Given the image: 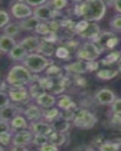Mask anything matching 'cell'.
<instances>
[{"label": "cell", "mask_w": 121, "mask_h": 151, "mask_svg": "<svg viewBox=\"0 0 121 151\" xmlns=\"http://www.w3.org/2000/svg\"><path fill=\"white\" fill-rule=\"evenodd\" d=\"M112 112L121 114V99H116L112 103Z\"/></svg>", "instance_id": "obj_45"}, {"label": "cell", "mask_w": 121, "mask_h": 151, "mask_svg": "<svg viewBox=\"0 0 121 151\" xmlns=\"http://www.w3.org/2000/svg\"><path fill=\"white\" fill-rule=\"evenodd\" d=\"M35 32L40 35H48V34L52 33V30H51L49 24L40 22L35 29Z\"/></svg>", "instance_id": "obj_35"}, {"label": "cell", "mask_w": 121, "mask_h": 151, "mask_svg": "<svg viewBox=\"0 0 121 151\" xmlns=\"http://www.w3.org/2000/svg\"><path fill=\"white\" fill-rule=\"evenodd\" d=\"M25 67L33 73H40L51 65V62L43 55L37 53L27 55L23 61Z\"/></svg>", "instance_id": "obj_3"}, {"label": "cell", "mask_w": 121, "mask_h": 151, "mask_svg": "<svg viewBox=\"0 0 121 151\" xmlns=\"http://www.w3.org/2000/svg\"><path fill=\"white\" fill-rule=\"evenodd\" d=\"M26 146L23 145H14V147L11 148V150H15V151H23V150H27V149L25 147Z\"/></svg>", "instance_id": "obj_51"}, {"label": "cell", "mask_w": 121, "mask_h": 151, "mask_svg": "<svg viewBox=\"0 0 121 151\" xmlns=\"http://www.w3.org/2000/svg\"><path fill=\"white\" fill-rule=\"evenodd\" d=\"M39 150L41 151H56L58 150V148L57 146L54 145V144H51V143H47L45 145L42 146L39 148Z\"/></svg>", "instance_id": "obj_46"}, {"label": "cell", "mask_w": 121, "mask_h": 151, "mask_svg": "<svg viewBox=\"0 0 121 151\" xmlns=\"http://www.w3.org/2000/svg\"><path fill=\"white\" fill-rule=\"evenodd\" d=\"M16 46V42L12 37L3 34L0 37V49L4 52H10L14 46Z\"/></svg>", "instance_id": "obj_19"}, {"label": "cell", "mask_w": 121, "mask_h": 151, "mask_svg": "<svg viewBox=\"0 0 121 151\" xmlns=\"http://www.w3.org/2000/svg\"><path fill=\"white\" fill-rule=\"evenodd\" d=\"M19 109L14 105H8L1 108L0 112V119L4 121L11 122L14 117L18 116Z\"/></svg>", "instance_id": "obj_11"}, {"label": "cell", "mask_w": 121, "mask_h": 151, "mask_svg": "<svg viewBox=\"0 0 121 151\" xmlns=\"http://www.w3.org/2000/svg\"><path fill=\"white\" fill-rule=\"evenodd\" d=\"M20 25L16 23H11L7 24L4 28V33L5 34L10 37H14L19 33L20 30Z\"/></svg>", "instance_id": "obj_33"}, {"label": "cell", "mask_w": 121, "mask_h": 151, "mask_svg": "<svg viewBox=\"0 0 121 151\" xmlns=\"http://www.w3.org/2000/svg\"><path fill=\"white\" fill-rule=\"evenodd\" d=\"M24 1L27 2V4H28L29 6L37 7V6H41V5L44 4L47 0H24Z\"/></svg>", "instance_id": "obj_48"}, {"label": "cell", "mask_w": 121, "mask_h": 151, "mask_svg": "<svg viewBox=\"0 0 121 151\" xmlns=\"http://www.w3.org/2000/svg\"><path fill=\"white\" fill-rule=\"evenodd\" d=\"M0 27L1 28L6 27L9 22V16L7 12L5 10H1L0 11Z\"/></svg>", "instance_id": "obj_42"}, {"label": "cell", "mask_w": 121, "mask_h": 151, "mask_svg": "<svg viewBox=\"0 0 121 151\" xmlns=\"http://www.w3.org/2000/svg\"><path fill=\"white\" fill-rule=\"evenodd\" d=\"M33 135L31 132H28L27 130H19L15 134L13 140L14 145H23L26 146L27 144L32 142Z\"/></svg>", "instance_id": "obj_10"}, {"label": "cell", "mask_w": 121, "mask_h": 151, "mask_svg": "<svg viewBox=\"0 0 121 151\" xmlns=\"http://www.w3.org/2000/svg\"><path fill=\"white\" fill-rule=\"evenodd\" d=\"M72 1H73V2H77V3H79V2H82L83 0H72Z\"/></svg>", "instance_id": "obj_55"}, {"label": "cell", "mask_w": 121, "mask_h": 151, "mask_svg": "<svg viewBox=\"0 0 121 151\" xmlns=\"http://www.w3.org/2000/svg\"><path fill=\"white\" fill-rule=\"evenodd\" d=\"M70 52L67 47H64V46H60V47H58L56 49V51H55V55L59 58V59H67L68 56H69Z\"/></svg>", "instance_id": "obj_37"}, {"label": "cell", "mask_w": 121, "mask_h": 151, "mask_svg": "<svg viewBox=\"0 0 121 151\" xmlns=\"http://www.w3.org/2000/svg\"><path fill=\"white\" fill-rule=\"evenodd\" d=\"M28 52L25 50L24 47L22 46L21 45H16L14 48L9 52V55L13 60L19 61L25 59L27 55Z\"/></svg>", "instance_id": "obj_21"}, {"label": "cell", "mask_w": 121, "mask_h": 151, "mask_svg": "<svg viewBox=\"0 0 121 151\" xmlns=\"http://www.w3.org/2000/svg\"><path fill=\"white\" fill-rule=\"evenodd\" d=\"M38 105L43 108L48 109L53 106L55 103V98L54 96L44 92L36 99Z\"/></svg>", "instance_id": "obj_18"}, {"label": "cell", "mask_w": 121, "mask_h": 151, "mask_svg": "<svg viewBox=\"0 0 121 151\" xmlns=\"http://www.w3.org/2000/svg\"><path fill=\"white\" fill-rule=\"evenodd\" d=\"M106 6L102 0H84L80 5L76 6L74 14L88 22H98L105 16Z\"/></svg>", "instance_id": "obj_1"}, {"label": "cell", "mask_w": 121, "mask_h": 151, "mask_svg": "<svg viewBox=\"0 0 121 151\" xmlns=\"http://www.w3.org/2000/svg\"><path fill=\"white\" fill-rule=\"evenodd\" d=\"M33 132L34 134H43L48 135L53 132V128L52 127V124H49L46 122H37L32 124L31 126Z\"/></svg>", "instance_id": "obj_13"}, {"label": "cell", "mask_w": 121, "mask_h": 151, "mask_svg": "<svg viewBox=\"0 0 121 151\" xmlns=\"http://www.w3.org/2000/svg\"><path fill=\"white\" fill-rule=\"evenodd\" d=\"M79 35L85 39H94V40H95L100 35L99 26L95 23L89 22L88 27Z\"/></svg>", "instance_id": "obj_12"}, {"label": "cell", "mask_w": 121, "mask_h": 151, "mask_svg": "<svg viewBox=\"0 0 121 151\" xmlns=\"http://www.w3.org/2000/svg\"><path fill=\"white\" fill-rule=\"evenodd\" d=\"M49 109V108H48ZM60 112L57 108H52L46 110H45L43 112V116L46 119V120L50 122H52L54 120L57 119L59 116H60Z\"/></svg>", "instance_id": "obj_28"}, {"label": "cell", "mask_w": 121, "mask_h": 151, "mask_svg": "<svg viewBox=\"0 0 121 151\" xmlns=\"http://www.w3.org/2000/svg\"><path fill=\"white\" fill-rule=\"evenodd\" d=\"M120 58V52L117 51H114L111 52L110 53L104 58L102 60V64L105 65H110L114 64V62H117Z\"/></svg>", "instance_id": "obj_29"}, {"label": "cell", "mask_w": 121, "mask_h": 151, "mask_svg": "<svg viewBox=\"0 0 121 151\" xmlns=\"http://www.w3.org/2000/svg\"><path fill=\"white\" fill-rule=\"evenodd\" d=\"M100 48L96 43H85L77 51V56L82 60L94 61L96 60L101 54Z\"/></svg>", "instance_id": "obj_5"}, {"label": "cell", "mask_w": 121, "mask_h": 151, "mask_svg": "<svg viewBox=\"0 0 121 151\" xmlns=\"http://www.w3.org/2000/svg\"><path fill=\"white\" fill-rule=\"evenodd\" d=\"M73 124L80 129H92L97 124V119L94 114L89 111L78 109L73 119Z\"/></svg>", "instance_id": "obj_4"}, {"label": "cell", "mask_w": 121, "mask_h": 151, "mask_svg": "<svg viewBox=\"0 0 121 151\" xmlns=\"http://www.w3.org/2000/svg\"><path fill=\"white\" fill-rule=\"evenodd\" d=\"M117 65H118V71H119L120 72H121V57L120 58L119 60H118Z\"/></svg>", "instance_id": "obj_54"}, {"label": "cell", "mask_w": 121, "mask_h": 151, "mask_svg": "<svg viewBox=\"0 0 121 151\" xmlns=\"http://www.w3.org/2000/svg\"><path fill=\"white\" fill-rule=\"evenodd\" d=\"M105 3L106 6H112V5H114V2H115V0H102Z\"/></svg>", "instance_id": "obj_53"}, {"label": "cell", "mask_w": 121, "mask_h": 151, "mask_svg": "<svg viewBox=\"0 0 121 151\" xmlns=\"http://www.w3.org/2000/svg\"><path fill=\"white\" fill-rule=\"evenodd\" d=\"M47 76L52 79L60 78L62 77V71L57 65H49L46 70Z\"/></svg>", "instance_id": "obj_31"}, {"label": "cell", "mask_w": 121, "mask_h": 151, "mask_svg": "<svg viewBox=\"0 0 121 151\" xmlns=\"http://www.w3.org/2000/svg\"><path fill=\"white\" fill-rule=\"evenodd\" d=\"M45 92V89L42 87L40 84H39V82H36V83H34L30 87V90H29V93H30V96L33 98H36L39 96L43 93Z\"/></svg>", "instance_id": "obj_32"}, {"label": "cell", "mask_w": 121, "mask_h": 151, "mask_svg": "<svg viewBox=\"0 0 121 151\" xmlns=\"http://www.w3.org/2000/svg\"><path fill=\"white\" fill-rule=\"evenodd\" d=\"M110 27L114 30L121 31V15H117L113 18L110 22Z\"/></svg>", "instance_id": "obj_40"}, {"label": "cell", "mask_w": 121, "mask_h": 151, "mask_svg": "<svg viewBox=\"0 0 121 151\" xmlns=\"http://www.w3.org/2000/svg\"><path fill=\"white\" fill-rule=\"evenodd\" d=\"M48 140L51 144L59 147V146L63 145L65 143L66 137L64 134V133H60V132L54 131L48 135Z\"/></svg>", "instance_id": "obj_24"}, {"label": "cell", "mask_w": 121, "mask_h": 151, "mask_svg": "<svg viewBox=\"0 0 121 151\" xmlns=\"http://www.w3.org/2000/svg\"><path fill=\"white\" fill-rule=\"evenodd\" d=\"M11 127L15 130H23L27 128V122L26 119L21 116H17L11 121Z\"/></svg>", "instance_id": "obj_27"}, {"label": "cell", "mask_w": 121, "mask_h": 151, "mask_svg": "<svg viewBox=\"0 0 121 151\" xmlns=\"http://www.w3.org/2000/svg\"><path fill=\"white\" fill-rule=\"evenodd\" d=\"M96 99L102 105L112 104L116 100V96L112 91L109 89L100 90L96 94Z\"/></svg>", "instance_id": "obj_9"}, {"label": "cell", "mask_w": 121, "mask_h": 151, "mask_svg": "<svg viewBox=\"0 0 121 151\" xmlns=\"http://www.w3.org/2000/svg\"><path fill=\"white\" fill-rule=\"evenodd\" d=\"M7 81L12 87H23L32 81V76L27 68L15 65L9 71Z\"/></svg>", "instance_id": "obj_2"}, {"label": "cell", "mask_w": 121, "mask_h": 151, "mask_svg": "<svg viewBox=\"0 0 121 151\" xmlns=\"http://www.w3.org/2000/svg\"><path fill=\"white\" fill-rule=\"evenodd\" d=\"M119 71L114 69H101L97 72L96 76L103 81H110L117 76Z\"/></svg>", "instance_id": "obj_26"}, {"label": "cell", "mask_w": 121, "mask_h": 151, "mask_svg": "<svg viewBox=\"0 0 121 151\" xmlns=\"http://www.w3.org/2000/svg\"><path fill=\"white\" fill-rule=\"evenodd\" d=\"M11 13L13 16L19 19H24L30 17L33 14L32 9L28 4L23 2H17L11 8Z\"/></svg>", "instance_id": "obj_6"}, {"label": "cell", "mask_w": 121, "mask_h": 151, "mask_svg": "<svg viewBox=\"0 0 121 151\" xmlns=\"http://www.w3.org/2000/svg\"><path fill=\"white\" fill-rule=\"evenodd\" d=\"M118 43H119V39L115 35H113L107 40V44H106V50H112L117 46Z\"/></svg>", "instance_id": "obj_43"}, {"label": "cell", "mask_w": 121, "mask_h": 151, "mask_svg": "<svg viewBox=\"0 0 121 151\" xmlns=\"http://www.w3.org/2000/svg\"><path fill=\"white\" fill-rule=\"evenodd\" d=\"M54 10L48 5H41L36 7L33 12V16L36 17L39 21H48L54 18Z\"/></svg>", "instance_id": "obj_7"}, {"label": "cell", "mask_w": 121, "mask_h": 151, "mask_svg": "<svg viewBox=\"0 0 121 151\" xmlns=\"http://www.w3.org/2000/svg\"><path fill=\"white\" fill-rule=\"evenodd\" d=\"M11 135L9 132H0V143L2 146H6L11 141Z\"/></svg>", "instance_id": "obj_41"}, {"label": "cell", "mask_w": 121, "mask_h": 151, "mask_svg": "<svg viewBox=\"0 0 121 151\" xmlns=\"http://www.w3.org/2000/svg\"><path fill=\"white\" fill-rule=\"evenodd\" d=\"M9 96L13 102L21 103L28 98V92L23 87H12L9 90Z\"/></svg>", "instance_id": "obj_8"}, {"label": "cell", "mask_w": 121, "mask_h": 151, "mask_svg": "<svg viewBox=\"0 0 121 151\" xmlns=\"http://www.w3.org/2000/svg\"><path fill=\"white\" fill-rule=\"evenodd\" d=\"M89 22H88V21H86L85 19L82 20V21H80L78 23L75 24V31L78 34H80V33H82L88 27Z\"/></svg>", "instance_id": "obj_38"}, {"label": "cell", "mask_w": 121, "mask_h": 151, "mask_svg": "<svg viewBox=\"0 0 121 151\" xmlns=\"http://www.w3.org/2000/svg\"><path fill=\"white\" fill-rule=\"evenodd\" d=\"M77 106L73 107L71 109H66V110H63V112H61L60 113V116L61 117H63L64 119H65L68 121H70V120H73L75 117V115L77 112Z\"/></svg>", "instance_id": "obj_36"}, {"label": "cell", "mask_w": 121, "mask_h": 151, "mask_svg": "<svg viewBox=\"0 0 121 151\" xmlns=\"http://www.w3.org/2000/svg\"><path fill=\"white\" fill-rule=\"evenodd\" d=\"M39 23L40 21L38 18L35 16H30L29 18H24L23 21L20 23V27L25 30H35Z\"/></svg>", "instance_id": "obj_22"}, {"label": "cell", "mask_w": 121, "mask_h": 151, "mask_svg": "<svg viewBox=\"0 0 121 151\" xmlns=\"http://www.w3.org/2000/svg\"><path fill=\"white\" fill-rule=\"evenodd\" d=\"M68 5V0H52V6L55 10H61Z\"/></svg>", "instance_id": "obj_39"}, {"label": "cell", "mask_w": 121, "mask_h": 151, "mask_svg": "<svg viewBox=\"0 0 121 151\" xmlns=\"http://www.w3.org/2000/svg\"><path fill=\"white\" fill-rule=\"evenodd\" d=\"M0 96H1V99H0V107L1 108H3V107L9 105V103H10L9 99H10V97H9V96H8V94L6 92L1 91Z\"/></svg>", "instance_id": "obj_44"}, {"label": "cell", "mask_w": 121, "mask_h": 151, "mask_svg": "<svg viewBox=\"0 0 121 151\" xmlns=\"http://www.w3.org/2000/svg\"><path fill=\"white\" fill-rule=\"evenodd\" d=\"M9 130H10V128L8 124V122L0 119V132H9Z\"/></svg>", "instance_id": "obj_50"}, {"label": "cell", "mask_w": 121, "mask_h": 151, "mask_svg": "<svg viewBox=\"0 0 121 151\" xmlns=\"http://www.w3.org/2000/svg\"><path fill=\"white\" fill-rule=\"evenodd\" d=\"M65 69L70 73H74L77 75L84 74L88 71L87 62L84 60H80L65 66Z\"/></svg>", "instance_id": "obj_14"}, {"label": "cell", "mask_w": 121, "mask_h": 151, "mask_svg": "<svg viewBox=\"0 0 121 151\" xmlns=\"http://www.w3.org/2000/svg\"><path fill=\"white\" fill-rule=\"evenodd\" d=\"M33 144H35L37 147H42L46 144L49 142L48 140V136L43 134H35L33 137Z\"/></svg>", "instance_id": "obj_34"}, {"label": "cell", "mask_w": 121, "mask_h": 151, "mask_svg": "<svg viewBox=\"0 0 121 151\" xmlns=\"http://www.w3.org/2000/svg\"><path fill=\"white\" fill-rule=\"evenodd\" d=\"M52 127L53 128V131H55V132L65 133L69 129L70 123L69 121L59 116L57 119L52 122Z\"/></svg>", "instance_id": "obj_17"}, {"label": "cell", "mask_w": 121, "mask_h": 151, "mask_svg": "<svg viewBox=\"0 0 121 151\" xmlns=\"http://www.w3.org/2000/svg\"><path fill=\"white\" fill-rule=\"evenodd\" d=\"M40 43L41 42L36 37H28L24 38L20 44L23 46L27 52H32L34 51H37L40 46Z\"/></svg>", "instance_id": "obj_15"}, {"label": "cell", "mask_w": 121, "mask_h": 151, "mask_svg": "<svg viewBox=\"0 0 121 151\" xmlns=\"http://www.w3.org/2000/svg\"><path fill=\"white\" fill-rule=\"evenodd\" d=\"M121 144L120 143L106 141L99 146L98 150L101 151H117L120 149Z\"/></svg>", "instance_id": "obj_30"}, {"label": "cell", "mask_w": 121, "mask_h": 151, "mask_svg": "<svg viewBox=\"0 0 121 151\" xmlns=\"http://www.w3.org/2000/svg\"><path fill=\"white\" fill-rule=\"evenodd\" d=\"M55 51H56V49H55L54 43H51V42L44 40L42 41L39 49L37 50L38 52L43 54L46 56L49 57L53 55L54 53H55Z\"/></svg>", "instance_id": "obj_20"}, {"label": "cell", "mask_w": 121, "mask_h": 151, "mask_svg": "<svg viewBox=\"0 0 121 151\" xmlns=\"http://www.w3.org/2000/svg\"><path fill=\"white\" fill-rule=\"evenodd\" d=\"M87 68H88V71H96V70L98 68V63L95 60L89 61V62H87Z\"/></svg>", "instance_id": "obj_49"}, {"label": "cell", "mask_w": 121, "mask_h": 151, "mask_svg": "<svg viewBox=\"0 0 121 151\" xmlns=\"http://www.w3.org/2000/svg\"><path fill=\"white\" fill-rule=\"evenodd\" d=\"M24 115L29 121L36 122L43 116V111L36 106H30L25 110Z\"/></svg>", "instance_id": "obj_16"}, {"label": "cell", "mask_w": 121, "mask_h": 151, "mask_svg": "<svg viewBox=\"0 0 121 151\" xmlns=\"http://www.w3.org/2000/svg\"><path fill=\"white\" fill-rule=\"evenodd\" d=\"M66 88V81L61 77L60 78L53 79L52 84L48 91L54 94H59L64 91Z\"/></svg>", "instance_id": "obj_23"}, {"label": "cell", "mask_w": 121, "mask_h": 151, "mask_svg": "<svg viewBox=\"0 0 121 151\" xmlns=\"http://www.w3.org/2000/svg\"><path fill=\"white\" fill-rule=\"evenodd\" d=\"M58 106L63 110H66L73 107H76V104L70 96L64 95V96H59L58 100Z\"/></svg>", "instance_id": "obj_25"}, {"label": "cell", "mask_w": 121, "mask_h": 151, "mask_svg": "<svg viewBox=\"0 0 121 151\" xmlns=\"http://www.w3.org/2000/svg\"><path fill=\"white\" fill-rule=\"evenodd\" d=\"M111 122L115 126H121V114L114 113L111 119Z\"/></svg>", "instance_id": "obj_47"}, {"label": "cell", "mask_w": 121, "mask_h": 151, "mask_svg": "<svg viewBox=\"0 0 121 151\" xmlns=\"http://www.w3.org/2000/svg\"><path fill=\"white\" fill-rule=\"evenodd\" d=\"M114 6L116 10L121 14V0H115Z\"/></svg>", "instance_id": "obj_52"}]
</instances>
